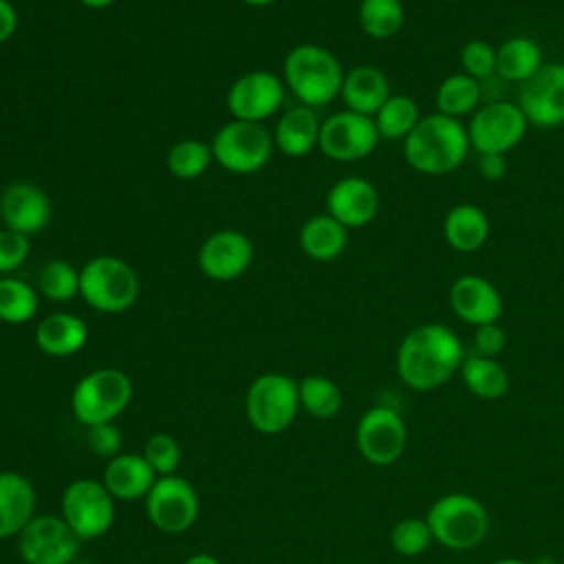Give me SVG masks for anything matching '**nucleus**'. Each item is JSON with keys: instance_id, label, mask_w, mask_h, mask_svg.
Listing matches in <instances>:
<instances>
[{"instance_id": "8", "label": "nucleus", "mask_w": 564, "mask_h": 564, "mask_svg": "<svg viewBox=\"0 0 564 564\" xmlns=\"http://www.w3.org/2000/svg\"><path fill=\"white\" fill-rule=\"evenodd\" d=\"M273 145V134L262 123L234 119L216 132L212 154L231 174H253L269 163Z\"/></svg>"}, {"instance_id": "31", "label": "nucleus", "mask_w": 564, "mask_h": 564, "mask_svg": "<svg viewBox=\"0 0 564 564\" xmlns=\"http://www.w3.org/2000/svg\"><path fill=\"white\" fill-rule=\"evenodd\" d=\"M421 110L414 97L410 95H390L386 99V104L377 110V115L372 117L377 132L381 139H390V141H399L405 139L416 123L421 121Z\"/></svg>"}, {"instance_id": "17", "label": "nucleus", "mask_w": 564, "mask_h": 564, "mask_svg": "<svg viewBox=\"0 0 564 564\" xmlns=\"http://www.w3.org/2000/svg\"><path fill=\"white\" fill-rule=\"evenodd\" d=\"M253 262V245L247 234L236 229H220L205 238L198 251L200 271L216 282H231L240 278Z\"/></svg>"}, {"instance_id": "25", "label": "nucleus", "mask_w": 564, "mask_h": 564, "mask_svg": "<svg viewBox=\"0 0 564 564\" xmlns=\"http://www.w3.org/2000/svg\"><path fill=\"white\" fill-rule=\"evenodd\" d=\"M88 326L73 313H51L35 328V344L48 357H70L86 346Z\"/></svg>"}, {"instance_id": "38", "label": "nucleus", "mask_w": 564, "mask_h": 564, "mask_svg": "<svg viewBox=\"0 0 564 564\" xmlns=\"http://www.w3.org/2000/svg\"><path fill=\"white\" fill-rule=\"evenodd\" d=\"M143 458L156 476H172L181 465V445L172 434L159 432L145 441Z\"/></svg>"}, {"instance_id": "27", "label": "nucleus", "mask_w": 564, "mask_h": 564, "mask_svg": "<svg viewBox=\"0 0 564 564\" xmlns=\"http://www.w3.org/2000/svg\"><path fill=\"white\" fill-rule=\"evenodd\" d=\"M348 245V229L330 214L311 216L300 229L302 251L317 262L337 260Z\"/></svg>"}, {"instance_id": "18", "label": "nucleus", "mask_w": 564, "mask_h": 564, "mask_svg": "<svg viewBox=\"0 0 564 564\" xmlns=\"http://www.w3.org/2000/svg\"><path fill=\"white\" fill-rule=\"evenodd\" d=\"M447 300L452 313L474 328L498 322L502 315V295L498 286L476 273L458 275L449 286Z\"/></svg>"}, {"instance_id": "44", "label": "nucleus", "mask_w": 564, "mask_h": 564, "mask_svg": "<svg viewBox=\"0 0 564 564\" xmlns=\"http://www.w3.org/2000/svg\"><path fill=\"white\" fill-rule=\"evenodd\" d=\"M18 29V11L9 0H0V44L13 37Z\"/></svg>"}, {"instance_id": "24", "label": "nucleus", "mask_w": 564, "mask_h": 564, "mask_svg": "<svg viewBox=\"0 0 564 564\" xmlns=\"http://www.w3.org/2000/svg\"><path fill=\"white\" fill-rule=\"evenodd\" d=\"M319 128L322 121L317 119L315 108L297 104L278 119L273 130V143L282 154L300 159L313 152L315 145H319Z\"/></svg>"}, {"instance_id": "16", "label": "nucleus", "mask_w": 564, "mask_h": 564, "mask_svg": "<svg viewBox=\"0 0 564 564\" xmlns=\"http://www.w3.org/2000/svg\"><path fill=\"white\" fill-rule=\"evenodd\" d=\"M284 82L269 70H251L238 77L227 93V110L234 119L262 123L284 104Z\"/></svg>"}, {"instance_id": "32", "label": "nucleus", "mask_w": 564, "mask_h": 564, "mask_svg": "<svg viewBox=\"0 0 564 564\" xmlns=\"http://www.w3.org/2000/svg\"><path fill=\"white\" fill-rule=\"evenodd\" d=\"M359 26L372 40H390L405 24V7L401 0H361Z\"/></svg>"}, {"instance_id": "4", "label": "nucleus", "mask_w": 564, "mask_h": 564, "mask_svg": "<svg viewBox=\"0 0 564 564\" xmlns=\"http://www.w3.org/2000/svg\"><path fill=\"white\" fill-rule=\"evenodd\" d=\"M425 520L434 542L449 551L476 549L489 531V513L485 505L465 491H449L436 498L430 505Z\"/></svg>"}, {"instance_id": "35", "label": "nucleus", "mask_w": 564, "mask_h": 564, "mask_svg": "<svg viewBox=\"0 0 564 564\" xmlns=\"http://www.w3.org/2000/svg\"><path fill=\"white\" fill-rule=\"evenodd\" d=\"M212 161H214L212 145L198 139H183L174 143L167 152V170L181 181L198 178L200 174L207 172Z\"/></svg>"}, {"instance_id": "47", "label": "nucleus", "mask_w": 564, "mask_h": 564, "mask_svg": "<svg viewBox=\"0 0 564 564\" xmlns=\"http://www.w3.org/2000/svg\"><path fill=\"white\" fill-rule=\"evenodd\" d=\"M491 564H529V562H524L520 557H500V560H496Z\"/></svg>"}, {"instance_id": "26", "label": "nucleus", "mask_w": 564, "mask_h": 564, "mask_svg": "<svg viewBox=\"0 0 564 564\" xmlns=\"http://www.w3.org/2000/svg\"><path fill=\"white\" fill-rule=\"evenodd\" d=\"M491 234L489 216L471 203L454 205L443 220V236L445 242L458 253H474L478 251Z\"/></svg>"}, {"instance_id": "45", "label": "nucleus", "mask_w": 564, "mask_h": 564, "mask_svg": "<svg viewBox=\"0 0 564 564\" xmlns=\"http://www.w3.org/2000/svg\"><path fill=\"white\" fill-rule=\"evenodd\" d=\"M183 564H220V560H216V557L209 555V553H196V555L187 557Z\"/></svg>"}, {"instance_id": "15", "label": "nucleus", "mask_w": 564, "mask_h": 564, "mask_svg": "<svg viewBox=\"0 0 564 564\" xmlns=\"http://www.w3.org/2000/svg\"><path fill=\"white\" fill-rule=\"evenodd\" d=\"M518 106L529 126L557 128L564 126V64L544 62V66L520 84Z\"/></svg>"}, {"instance_id": "7", "label": "nucleus", "mask_w": 564, "mask_h": 564, "mask_svg": "<svg viewBox=\"0 0 564 564\" xmlns=\"http://www.w3.org/2000/svg\"><path fill=\"white\" fill-rule=\"evenodd\" d=\"M300 410L297 381L282 372L256 377L245 397V412L253 430L262 434L284 432Z\"/></svg>"}, {"instance_id": "12", "label": "nucleus", "mask_w": 564, "mask_h": 564, "mask_svg": "<svg viewBox=\"0 0 564 564\" xmlns=\"http://www.w3.org/2000/svg\"><path fill=\"white\" fill-rule=\"evenodd\" d=\"M357 449L359 454L379 467L392 465L401 458L408 445V427L403 416L388 405H375L364 412L357 423Z\"/></svg>"}, {"instance_id": "36", "label": "nucleus", "mask_w": 564, "mask_h": 564, "mask_svg": "<svg viewBox=\"0 0 564 564\" xmlns=\"http://www.w3.org/2000/svg\"><path fill=\"white\" fill-rule=\"evenodd\" d=\"M40 291L53 302H68L79 295V271L66 260H48L40 271Z\"/></svg>"}, {"instance_id": "13", "label": "nucleus", "mask_w": 564, "mask_h": 564, "mask_svg": "<svg viewBox=\"0 0 564 564\" xmlns=\"http://www.w3.org/2000/svg\"><path fill=\"white\" fill-rule=\"evenodd\" d=\"M150 522L163 533H183L198 518V494L181 476H159L145 496Z\"/></svg>"}, {"instance_id": "43", "label": "nucleus", "mask_w": 564, "mask_h": 564, "mask_svg": "<svg viewBox=\"0 0 564 564\" xmlns=\"http://www.w3.org/2000/svg\"><path fill=\"white\" fill-rule=\"evenodd\" d=\"M478 172L485 181H500L507 174V154H478Z\"/></svg>"}, {"instance_id": "20", "label": "nucleus", "mask_w": 564, "mask_h": 564, "mask_svg": "<svg viewBox=\"0 0 564 564\" xmlns=\"http://www.w3.org/2000/svg\"><path fill=\"white\" fill-rule=\"evenodd\" d=\"M0 218L7 229L24 236L37 234L51 220V200L40 185L15 181L0 194Z\"/></svg>"}, {"instance_id": "28", "label": "nucleus", "mask_w": 564, "mask_h": 564, "mask_svg": "<svg viewBox=\"0 0 564 564\" xmlns=\"http://www.w3.org/2000/svg\"><path fill=\"white\" fill-rule=\"evenodd\" d=\"M544 66L542 48L527 35H513L496 48V75L502 82L522 84Z\"/></svg>"}, {"instance_id": "23", "label": "nucleus", "mask_w": 564, "mask_h": 564, "mask_svg": "<svg viewBox=\"0 0 564 564\" xmlns=\"http://www.w3.org/2000/svg\"><path fill=\"white\" fill-rule=\"evenodd\" d=\"M35 516V489L18 471H0V540L18 535Z\"/></svg>"}, {"instance_id": "22", "label": "nucleus", "mask_w": 564, "mask_h": 564, "mask_svg": "<svg viewBox=\"0 0 564 564\" xmlns=\"http://www.w3.org/2000/svg\"><path fill=\"white\" fill-rule=\"evenodd\" d=\"M156 478L143 454H117L104 469V485L115 500L145 498Z\"/></svg>"}, {"instance_id": "33", "label": "nucleus", "mask_w": 564, "mask_h": 564, "mask_svg": "<svg viewBox=\"0 0 564 564\" xmlns=\"http://www.w3.org/2000/svg\"><path fill=\"white\" fill-rule=\"evenodd\" d=\"M300 408L315 419H330L341 408L339 386L324 375H308L297 381Z\"/></svg>"}, {"instance_id": "3", "label": "nucleus", "mask_w": 564, "mask_h": 564, "mask_svg": "<svg viewBox=\"0 0 564 564\" xmlns=\"http://www.w3.org/2000/svg\"><path fill=\"white\" fill-rule=\"evenodd\" d=\"M344 68L319 44H297L284 57V84L302 106L322 108L339 97Z\"/></svg>"}, {"instance_id": "29", "label": "nucleus", "mask_w": 564, "mask_h": 564, "mask_svg": "<svg viewBox=\"0 0 564 564\" xmlns=\"http://www.w3.org/2000/svg\"><path fill=\"white\" fill-rule=\"evenodd\" d=\"M460 379L467 386V390L478 397V399H500L509 390V372L507 368L494 359V357H482V355H465V361L460 366Z\"/></svg>"}, {"instance_id": "41", "label": "nucleus", "mask_w": 564, "mask_h": 564, "mask_svg": "<svg viewBox=\"0 0 564 564\" xmlns=\"http://www.w3.org/2000/svg\"><path fill=\"white\" fill-rule=\"evenodd\" d=\"M86 445L93 454L110 460L121 449V432L112 423L90 425V427H86Z\"/></svg>"}, {"instance_id": "14", "label": "nucleus", "mask_w": 564, "mask_h": 564, "mask_svg": "<svg viewBox=\"0 0 564 564\" xmlns=\"http://www.w3.org/2000/svg\"><path fill=\"white\" fill-rule=\"evenodd\" d=\"M379 139L372 117L341 110L322 121L317 148L333 161L350 163L372 154Z\"/></svg>"}, {"instance_id": "39", "label": "nucleus", "mask_w": 564, "mask_h": 564, "mask_svg": "<svg viewBox=\"0 0 564 564\" xmlns=\"http://www.w3.org/2000/svg\"><path fill=\"white\" fill-rule=\"evenodd\" d=\"M463 73L478 82H487L496 75V46L487 40H469L460 48Z\"/></svg>"}, {"instance_id": "11", "label": "nucleus", "mask_w": 564, "mask_h": 564, "mask_svg": "<svg viewBox=\"0 0 564 564\" xmlns=\"http://www.w3.org/2000/svg\"><path fill=\"white\" fill-rule=\"evenodd\" d=\"M79 538L62 516H33L18 533V553L26 564H70L79 553Z\"/></svg>"}, {"instance_id": "10", "label": "nucleus", "mask_w": 564, "mask_h": 564, "mask_svg": "<svg viewBox=\"0 0 564 564\" xmlns=\"http://www.w3.org/2000/svg\"><path fill=\"white\" fill-rule=\"evenodd\" d=\"M62 518L82 542L95 540L115 522V498L104 482L73 480L62 494Z\"/></svg>"}, {"instance_id": "9", "label": "nucleus", "mask_w": 564, "mask_h": 564, "mask_svg": "<svg viewBox=\"0 0 564 564\" xmlns=\"http://www.w3.org/2000/svg\"><path fill=\"white\" fill-rule=\"evenodd\" d=\"M529 121L518 104L496 99L480 106L469 123V143L478 154H507L527 134Z\"/></svg>"}, {"instance_id": "19", "label": "nucleus", "mask_w": 564, "mask_h": 564, "mask_svg": "<svg viewBox=\"0 0 564 564\" xmlns=\"http://www.w3.org/2000/svg\"><path fill=\"white\" fill-rule=\"evenodd\" d=\"M326 214L346 229H359L375 220L379 212V192L364 176H344L326 194Z\"/></svg>"}, {"instance_id": "37", "label": "nucleus", "mask_w": 564, "mask_h": 564, "mask_svg": "<svg viewBox=\"0 0 564 564\" xmlns=\"http://www.w3.org/2000/svg\"><path fill=\"white\" fill-rule=\"evenodd\" d=\"M434 542L432 529L425 518H403L399 520L390 531V544L392 549L403 557H416L425 553Z\"/></svg>"}, {"instance_id": "34", "label": "nucleus", "mask_w": 564, "mask_h": 564, "mask_svg": "<svg viewBox=\"0 0 564 564\" xmlns=\"http://www.w3.org/2000/svg\"><path fill=\"white\" fill-rule=\"evenodd\" d=\"M40 306L37 293L20 278H0V319L7 324H26Z\"/></svg>"}, {"instance_id": "6", "label": "nucleus", "mask_w": 564, "mask_h": 564, "mask_svg": "<svg viewBox=\"0 0 564 564\" xmlns=\"http://www.w3.org/2000/svg\"><path fill=\"white\" fill-rule=\"evenodd\" d=\"M132 399V381L119 368H97L84 375L70 394V408L86 427L112 423Z\"/></svg>"}, {"instance_id": "42", "label": "nucleus", "mask_w": 564, "mask_h": 564, "mask_svg": "<svg viewBox=\"0 0 564 564\" xmlns=\"http://www.w3.org/2000/svg\"><path fill=\"white\" fill-rule=\"evenodd\" d=\"M471 341H474V352L476 355L498 359V355L507 346V333H505V328L498 322H491V324L476 326Z\"/></svg>"}, {"instance_id": "5", "label": "nucleus", "mask_w": 564, "mask_h": 564, "mask_svg": "<svg viewBox=\"0 0 564 564\" xmlns=\"http://www.w3.org/2000/svg\"><path fill=\"white\" fill-rule=\"evenodd\" d=\"M137 271L117 256H95L79 269V295L99 313H123L139 297Z\"/></svg>"}, {"instance_id": "21", "label": "nucleus", "mask_w": 564, "mask_h": 564, "mask_svg": "<svg viewBox=\"0 0 564 564\" xmlns=\"http://www.w3.org/2000/svg\"><path fill=\"white\" fill-rule=\"evenodd\" d=\"M390 95L392 93H390L388 75L377 66H368V64L350 68L344 75L341 90H339V97L344 99L346 110H352L366 117H375Z\"/></svg>"}, {"instance_id": "48", "label": "nucleus", "mask_w": 564, "mask_h": 564, "mask_svg": "<svg viewBox=\"0 0 564 564\" xmlns=\"http://www.w3.org/2000/svg\"><path fill=\"white\" fill-rule=\"evenodd\" d=\"M240 2H245V4H249V7H267V4H271V2H275V0H240Z\"/></svg>"}, {"instance_id": "1", "label": "nucleus", "mask_w": 564, "mask_h": 564, "mask_svg": "<svg viewBox=\"0 0 564 564\" xmlns=\"http://www.w3.org/2000/svg\"><path fill=\"white\" fill-rule=\"evenodd\" d=\"M463 361V341L449 326L438 322L412 328L397 350L399 379L416 392L441 388L460 370Z\"/></svg>"}, {"instance_id": "40", "label": "nucleus", "mask_w": 564, "mask_h": 564, "mask_svg": "<svg viewBox=\"0 0 564 564\" xmlns=\"http://www.w3.org/2000/svg\"><path fill=\"white\" fill-rule=\"evenodd\" d=\"M31 251L29 236L13 231V229H0V273H11L22 267Z\"/></svg>"}, {"instance_id": "30", "label": "nucleus", "mask_w": 564, "mask_h": 564, "mask_svg": "<svg viewBox=\"0 0 564 564\" xmlns=\"http://www.w3.org/2000/svg\"><path fill=\"white\" fill-rule=\"evenodd\" d=\"M482 88L480 82L469 77L467 73H452L447 75L434 95L436 112L460 119L465 115H474L480 108Z\"/></svg>"}, {"instance_id": "46", "label": "nucleus", "mask_w": 564, "mask_h": 564, "mask_svg": "<svg viewBox=\"0 0 564 564\" xmlns=\"http://www.w3.org/2000/svg\"><path fill=\"white\" fill-rule=\"evenodd\" d=\"M84 7H88V9H106V7H110V4H115L117 0H79Z\"/></svg>"}, {"instance_id": "2", "label": "nucleus", "mask_w": 564, "mask_h": 564, "mask_svg": "<svg viewBox=\"0 0 564 564\" xmlns=\"http://www.w3.org/2000/svg\"><path fill=\"white\" fill-rule=\"evenodd\" d=\"M471 150L467 126L460 119L430 112L403 139L405 163L425 176H443L458 170Z\"/></svg>"}]
</instances>
